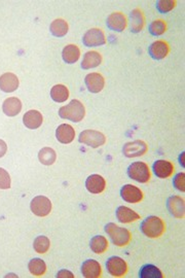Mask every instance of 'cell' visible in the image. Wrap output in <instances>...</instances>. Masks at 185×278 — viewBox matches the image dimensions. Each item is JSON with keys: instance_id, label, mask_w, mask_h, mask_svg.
Listing matches in <instances>:
<instances>
[{"instance_id": "cell-1", "label": "cell", "mask_w": 185, "mask_h": 278, "mask_svg": "<svg viewBox=\"0 0 185 278\" xmlns=\"http://www.w3.org/2000/svg\"><path fill=\"white\" fill-rule=\"evenodd\" d=\"M59 115L62 119L69 120L74 123L83 121L86 115V109L84 104L77 99H73L70 103L62 106L59 110Z\"/></svg>"}, {"instance_id": "cell-2", "label": "cell", "mask_w": 185, "mask_h": 278, "mask_svg": "<svg viewBox=\"0 0 185 278\" xmlns=\"http://www.w3.org/2000/svg\"><path fill=\"white\" fill-rule=\"evenodd\" d=\"M141 231L148 238H158L165 232V224L158 216H148L141 224Z\"/></svg>"}, {"instance_id": "cell-3", "label": "cell", "mask_w": 185, "mask_h": 278, "mask_svg": "<svg viewBox=\"0 0 185 278\" xmlns=\"http://www.w3.org/2000/svg\"><path fill=\"white\" fill-rule=\"evenodd\" d=\"M105 232L111 239L113 244L117 246H125L131 240V233L124 229L121 228L113 223H109L105 226Z\"/></svg>"}, {"instance_id": "cell-4", "label": "cell", "mask_w": 185, "mask_h": 278, "mask_svg": "<svg viewBox=\"0 0 185 278\" xmlns=\"http://www.w3.org/2000/svg\"><path fill=\"white\" fill-rule=\"evenodd\" d=\"M128 175L133 180L146 183L150 178V172L144 162H134L128 168Z\"/></svg>"}, {"instance_id": "cell-5", "label": "cell", "mask_w": 185, "mask_h": 278, "mask_svg": "<svg viewBox=\"0 0 185 278\" xmlns=\"http://www.w3.org/2000/svg\"><path fill=\"white\" fill-rule=\"evenodd\" d=\"M79 142L92 148H97L105 144L106 137L97 130H85L79 134Z\"/></svg>"}, {"instance_id": "cell-6", "label": "cell", "mask_w": 185, "mask_h": 278, "mask_svg": "<svg viewBox=\"0 0 185 278\" xmlns=\"http://www.w3.org/2000/svg\"><path fill=\"white\" fill-rule=\"evenodd\" d=\"M31 211L37 216H46L52 211V202L44 196H37L30 203Z\"/></svg>"}, {"instance_id": "cell-7", "label": "cell", "mask_w": 185, "mask_h": 278, "mask_svg": "<svg viewBox=\"0 0 185 278\" xmlns=\"http://www.w3.org/2000/svg\"><path fill=\"white\" fill-rule=\"evenodd\" d=\"M108 273L114 277H122L128 271V265L120 257H111L106 262Z\"/></svg>"}, {"instance_id": "cell-8", "label": "cell", "mask_w": 185, "mask_h": 278, "mask_svg": "<svg viewBox=\"0 0 185 278\" xmlns=\"http://www.w3.org/2000/svg\"><path fill=\"white\" fill-rule=\"evenodd\" d=\"M84 44L92 48V46H99L106 43L105 35L101 29L98 28H92L86 32L83 38Z\"/></svg>"}, {"instance_id": "cell-9", "label": "cell", "mask_w": 185, "mask_h": 278, "mask_svg": "<svg viewBox=\"0 0 185 278\" xmlns=\"http://www.w3.org/2000/svg\"><path fill=\"white\" fill-rule=\"evenodd\" d=\"M147 144L142 140H135L123 145V153L126 158L141 157L147 152Z\"/></svg>"}, {"instance_id": "cell-10", "label": "cell", "mask_w": 185, "mask_h": 278, "mask_svg": "<svg viewBox=\"0 0 185 278\" xmlns=\"http://www.w3.org/2000/svg\"><path fill=\"white\" fill-rule=\"evenodd\" d=\"M121 196L128 203H138L143 199L142 191L133 184H124L121 190Z\"/></svg>"}, {"instance_id": "cell-11", "label": "cell", "mask_w": 185, "mask_h": 278, "mask_svg": "<svg viewBox=\"0 0 185 278\" xmlns=\"http://www.w3.org/2000/svg\"><path fill=\"white\" fill-rule=\"evenodd\" d=\"M85 82L88 90L91 93H99L103 90L104 86H105V79L98 72L88 74L85 78Z\"/></svg>"}, {"instance_id": "cell-12", "label": "cell", "mask_w": 185, "mask_h": 278, "mask_svg": "<svg viewBox=\"0 0 185 278\" xmlns=\"http://www.w3.org/2000/svg\"><path fill=\"white\" fill-rule=\"evenodd\" d=\"M56 137L61 143H71L75 137V131L71 125L62 124L56 130Z\"/></svg>"}, {"instance_id": "cell-13", "label": "cell", "mask_w": 185, "mask_h": 278, "mask_svg": "<svg viewBox=\"0 0 185 278\" xmlns=\"http://www.w3.org/2000/svg\"><path fill=\"white\" fill-rule=\"evenodd\" d=\"M19 78L14 73L6 72L0 76V90L5 93L15 92L19 88Z\"/></svg>"}, {"instance_id": "cell-14", "label": "cell", "mask_w": 185, "mask_h": 278, "mask_svg": "<svg viewBox=\"0 0 185 278\" xmlns=\"http://www.w3.org/2000/svg\"><path fill=\"white\" fill-rule=\"evenodd\" d=\"M167 207L170 213L177 218H182L184 216L185 206L184 200L178 196H172L167 201Z\"/></svg>"}, {"instance_id": "cell-15", "label": "cell", "mask_w": 185, "mask_h": 278, "mask_svg": "<svg viewBox=\"0 0 185 278\" xmlns=\"http://www.w3.org/2000/svg\"><path fill=\"white\" fill-rule=\"evenodd\" d=\"M106 187V181L101 175L92 174L86 180V188L92 194H100Z\"/></svg>"}, {"instance_id": "cell-16", "label": "cell", "mask_w": 185, "mask_h": 278, "mask_svg": "<svg viewBox=\"0 0 185 278\" xmlns=\"http://www.w3.org/2000/svg\"><path fill=\"white\" fill-rule=\"evenodd\" d=\"M154 174L159 178H168L172 175L174 171V166L169 161L166 160H157L154 162L153 166Z\"/></svg>"}, {"instance_id": "cell-17", "label": "cell", "mask_w": 185, "mask_h": 278, "mask_svg": "<svg viewBox=\"0 0 185 278\" xmlns=\"http://www.w3.org/2000/svg\"><path fill=\"white\" fill-rule=\"evenodd\" d=\"M148 53L153 59L161 60V59H164L165 57H167L169 53V45L165 41H161V40L154 41V43L150 44L149 49H148Z\"/></svg>"}, {"instance_id": "cell-18", "label": "cell", "mask_w": 185, "mask_h": 278, "mask_svg": "<svg viewBox=\"0 0 185 278\" xmlns=\"http://www.w3.org/2000/svg\"><path fill=\"white\" fill-rule=\"evenodd\" d=\"M43 121L42 114L35 109L27 111L23 117V123L29 129H37L41 126Z\"/></svg>"}, {"instance_id": "cell-19", "label": "cell", "mask_w": 185, "mask_h": 278, "mask_svg": "<svg viewBox=\"0 0 185 278\" xmlns=\"http://www.w3.org/2000/svg\"><path fill=\"white\" fill-rule=\"evenodd\" d=\"M101 265L96 260H87L83 263L82 273L87 278H97L101 276Z\"/></svg>"}, {"instance_id": "cell-20", "label": "cell", "mask_w": 185, "mask_h": 278, "mask_svg": "<svg viewBox=\"0 0 185 278\" xmlns=\"http://www.w3.org/2000/svg\"><path fill=\"white\" fill-rule=\"evenodd\" d=\"M107 27L115 32H123L126 27V19L122 13H112L107 18Z\"/></svg>"}, {"instance_id": "cell-21", "label": "cell", "mask_w": 185, "mask_h": 278, "mask_svg": "<svg viewBox=\"0 0 185 278\" xmlns=\"http://www.w3.org/2000/svg\"><path fill=\"white\" fill-rule=\"evenodd\" d=\"M115 214H117L118 221L123 224H130L140 218V215H139L136 211L132 210L131 208L125 206H120L117 209V213Z\"/></svg>"}, {"instance_id": "cell-22", "label": "cell", "mask_w": 185, "mask_h": 278, "mask_svg": "<svg viewBox=\"0 0 185 278\" xmlns=\"http://www.w3.org/2000/svg\"><path fill=\"white\" fill-rule=\"evenodd\" d=\"M2 109L7 117H16L22 110V102L17 97L7 98L2 104Z\"/></svg>"}, {"instance_id": "cell-23", "label": "cell", "mask_w": 185, "mask_h": 278, "mask_svg": "<svg viewBox=\"0 0 185 278\" xmlns=\"http://www.w3.org/2000/svg\"><path fill=\"white\" fill-rule=\"evenodd\" d=\"M101 62H102V56L96 51H90L86 53L84 56V59L82 62V68L88 70V69L95 68L99 66Z\"/></svg>"}, {"instance_id": "cell-24", "label": "cell", "mask_w": 185, "mask_h": 278, "mask_svg": "<svg viewBox=\"0 0 185 278\" xmlns=\"http://www.w3.org/2000/svg\"><path fill=\"white\" fill-rule=\"evenodd\" d=\"M62 57L67 64H73L78 61L80 57V50L75 44H68L63 49Z\"/></svg>"}, {"instance_id": "cell-25", "label": "cell", "mask_w": 185, "mask_h": 278, "mask_svg": "<svg viewBox=\"0 0 185 278\" xmlns=\"http://www.w3.org/2000/svg\"><path fill=\"white\" fill-rule=\"evenodd\" d=\"M130 22H131V31L134 33L140 32L144 26V17L142 15V11L140 9H134L130 15Z\"/></svg>"}, {"instance_id": "cell-26", "label": "cell", "mask_w": 185, "mask_h": 278, "mask_svg": "<svg viewBox=\"0 0 185 278\" xmlns=\"http://www.w3.org/2000/svg\"><path fill=\"white\" fill-rule=\"evenodd\" d=\"M51 97L55 102H65L69 98V90L64 85H56L51 90Z\"/></svg>"}, {"instance_id": "cell-27", "label": "cell", "mask_w": 185, "mask_h": 278, "mask_svg": "<svg viewBox=\"0 0 185 278\" xmlns=\"http://www.w3.org/2000/svg\"><path fill=\"white\" fill-rule=\"evenodd\" d=\"M57 159V154L52 147H43L38 153V160L45 166L53 165Z\"/></svg>"}, {"instance_id": "cell-28", "label": "cell", "mask_w": 185, "mask_h": 278, "mask_svg": "<svg viewBox=\"0 0 185 278\" xmlns=\"http://www.w3.org/2000/svg\"><path fill=\"white\" fill-rule=\"evenodd\" d=\"M52 34L56 37H63L68 32V24L67 22L63 19L55 20L50 27Z\"/></svg>"}, {"instance_id": "cell-29", "label": "cell", "mask_w": 185, "mask_h": 278, "mask_svg": "<svg viewBox=\"0 0 185 278\" xmlns=\"http://www.w3.org/2000/svg\"><path fill=\"white\" fill-rule=\"evenodd\" d=\"M90 246H91L92 251H94L95 253H98V254H101L106 251L108 247V242H107V239L104 236L97 235L92 238Z\"/></svg>"}, {"instance_id": "cell-30", "label": "cell", "mask_w": 185, "mask_h": 278, "mask_svg": "<svg viewBox=\"0 0 185 278\" xmlns=\"http://www.w3.org/2000/svg\"><path fill=\"white\" fill-rule=\"evenodd\" d=\"M163 273L154 265L147 264L144 265L139 272L140 278H163Z\"/></svg>"}, {"instance_id": "cell-31", "label": "cell", "mask_w": 185, "mask_h": 278, "mask_svg": "<svg viewBox=\"0 0 185 278\" xmlns=\"http://www.w3.org/2000/svg\"><path fill=\"white\" fill-rule=\"evenodd\" d=\"M28 269L34 276H41L46 271V265L41 259H32L28 264Z\"/></svg>"}, {"instance_id": "cell-32", "label": "cell", "mask_w": 185, "mask_h": 278, "mask_svg": "<svg viewBox=\"0 0 185 278\" xmlns=\"http://www.w3.org/2000/svg\"><path fill=\"white\" fill-rule=\"evenodd\" d=\"M50 246H51V242H50V239L46 236H38L33 242L34 250L41 254L48 252L50 249Z\"/></svg>"}, {"instance_id": "cell-33", "label": "cell", "mask_w": 185, "mask_h": 278, "mask_svg": "<svg viewBox=\"0 0 185 278\" xmlns=\"http://www.w3.org/2000/svg\"><path fill=\"white\" fill-rule=\"evenodd\" d=\"M166 31V23L161 20L154 21L152 24L149 25V32L152 33L154 36L161 35Z\"/></svg>"}, {"instance_id": "cell-34", "label": "cell", "mask_w": 185, "mask_h": 278, "mask_svg": "<svg viewBox=\"0 0 185 278\" xmlns=\"http://www.w3.org/2000/svg\"><path fill=\"white\" fill-rule=\"evenodd\" d=\"M176 1L174 0H159L156 2V8L161 14H166L175 7Z\"/></svg>"}, {"instance_id": "cell-35", "label": "cell", "mask_w": 185, "mask_h": 278, "mask_svg": "<svg viewBox=\"0 0 185 278\" xmlns=\"http://www.w3.org/2000/svg\"><path fill=\"white\" fill-rule=\"evenodd\" d=\"M10 188V176L8 172L3 168H0V189L7 190Z\"/></svg>"}, {"instance_id": "cell-36", "label": "cell", "mask_w": 185, "mask_h": 278, "mask_svg": "<svg viewBox=\"0 0 185 278\" xmlns=\"http://www.w3.org/2000/svg\"><path fill=\"white\" fill-rule=\"evenodd\" d=\"M173 184H174V187L177 190L185 192V173L180 172L177 175H175L174 179H173Z\"/></svg>"}, {"instance_id": "cell-37", "label": "cell", "mask_w": 185, "mask_h": 278, "mask_svg": "<svg viewBox=\"0 0 185 278\" xmlns=\"http://www.w3.org/2000/svg\"><path fill=\"white\" fill-rule=\"evenodd\" d=\"M7 152V145L5 141H3L2 139H0V158H2Z\"/></svg>"}, {"instance_id": "cell-38", "label": "cell", "mask_w": 185, "mask_h": 278, "mask_svg": "<svg viewBox=\"0 0 185 278\" xmlns=\"http://www.w3.org/2000/svg\"><path fill=\"white\" fill-rule=\"evenodd\" d=\"M57 277H70V278H73L74 275L70 271H68V270H61L59 273L57 274Z\"/></svg>"}, {"instance_id": "cell-39", "label": "cell", "mask_w": 185, "mask_h": 278, "mask_svg": "<svg viewBox=\"0 0 185 278\" xmlns=\"http://www.w3.org/2000/svg\"><path fill=\"white\" fill-rule=\"evenodd\" d=\"M183 157H184V152L180 155V157H179V162H180V165H182V167H184L185 165H184V161H183Z\"/></svg>"}]
</instances>
